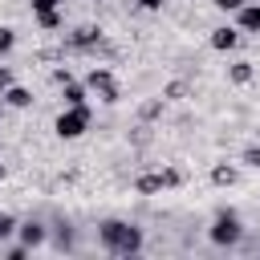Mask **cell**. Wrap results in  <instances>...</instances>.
<instances>
[{
  "mask_svg": "<svg viewBox=\"0 0 260 260\" xmlns=\"http://www.w3.org/2000/svg\"><path fill=\"white\" fill-rule=\"evenodd\" d=\"M98 240H102V248L114 252V256H134V252L142 248V232H138L134 223H122V219H106V223L98 228Z\"/></svg>",
  "mask_w": 260,
  "mask_h": 260,
  "instance_id": "6da1fadb",
  "label": "cell"
},
{
  "mask_svg": "<svg viewBox=\"0 0 260 260\" xmlns=\"http://www.w3.org/2000/svg\"><path fill=\"white\" fill-rule=\"evenodd\" d=\"M57 138H81L85 130H89V106H69V110H61V118H57Z\"/></svg>",
  "mask_w": 260,
  "mask_h": 260,
  "instance_id": "7a4b0ae2",
  "label": "cell"
},
{
  "mask_svg": "<svg viewBox=\"0 0 260 260\" xmlns=\"http://www.w3.org/2000/svg\"><path fill=\"white\" fill-rule=\"evenodd\" d=\"M240 236H244L240 215H236V211H219V215H215V223H211V240H215L219 248H236V244H240Z\"/></svg>",
  "mask_w": 260,
  "mask_h": 260,
  "instance_id": "3957f363",
  "label": "cell"
},
{
  "mask_svg": "<svg viewBox=\"0 0 260 260\" xmlns=\"http://www.w3.org/2000/svg\"><path fill=\"white\" fill-rule=\"evenodd\" d=\"M85 85H89L106 106H114V102H118V81H114V73H110V69L93 65V69H89V77H85Z\"/></svg>",
  "mask_w": 260,
  "mask_h": 260,
  "instance_id": "277c9868",
  "label": "cell"
},
{
  "mask_svg": "<svg viewBox=\"0 0 260 260\" xmlns=\"http://www.w3.org/2000/svg\"><path fill=\"white\" fill-rule=\"evenodd\" d=\"M240 45V28H211V49H219V53H232Z\"/></svg>",
  "mask_w": 260,
  "mask_h": 260,
  "instance_id": "5b68a950",
  "label": "cell"
},
{
  "mask_svg": "<svg viewBox=\"0 0 260 260\" xmlns=\"http://www.w3.org/2000/svg\"><path fill=\"white\" fill-rule=\"evenodd\" d=\"M236 20H240V32H260V4H240Z\"/></svg>",
  "mask_w": 260,
  "mask_h": 260,
  "instance_id": "8992f818",
  "label": "cell"
},
{
  "mask_svg": "<svg viewBox=\"0 0 260 260\" xmlns=\"http://www.w3.org/2000/svg\"><path fill=\"white\" fill-rule=\"evenodd\" d=\"M98 41H102L98 28H77V32L69 37V49H98Z\"/></svg>",
  "mask_w": 260,
  "mask_h": 260,
  "instance_id": "52a82bcc",
  "label": "cell"
},
{
  "mask_svg": "<svg viewBox=\"0 0 260 260\" xmlns=\"http://www.w3.org/2000/svg\"><path fill=\"white\" fill-rule=\"evenodd\" d=\"M162 187H167V183H162V171H158V175H138V183H134L138 195H158Z\"/></svg>",
  "mask_w": 260,
  "mask_h": 260,
  "instance_id": "ba28073f",
  "label": "cell"
},
{
  "mask_svg": "<svg viewBox=\"0 0 260 260\" xmlns=\"http://www.w3.org/2000/svg\"><path fill=\"white\" fill-rule=\"evenodd\" d=\"M20 240H24V248H37V244H45V228H41L37 219H28V223L20 228Z\"/></svg>",
  "mask_w": 260,
  "mask_h": 260,
  "instance_id": "9c48e42d",
  "label": "cell"
},
{
  "mask_svg": "<svg viewBox=\"0 0 260 260\" xmlns=\"http://www.w3.org/2000/svg\"><path fill=\"white\" fill-rule=\"evenodd\" d=\"M4 102H8V106H16V110H24V106L32 102V93H28V89H20V85H8V89H4Z\"/></svg>",
  "mask_w": 260,
  "mask_h": 260,
  "instance_id": "30bf717a",
  "label": "cell"
},
{
  "mask_svg": "<svg viewBox=\"0 0 260 260\" xmlns=\"http://www.w3.org/2000/svg\"><path fill=\"white\" fill-rule=\"evenodd\" d=\"M228 77H232L236 85H248V81H252V61H236V65L228 69Z\"/></svg>",
  "mask_w": 260,
  "mask_h": 260,
  "instance_id": "8fae6325",
  "label": "cell"
},
{
  "mask_svg": "<svg viewBox=\"0 0 260 260\" xmlns=\"http://www.w3.org/2000/svg\"><path fill=\"white\" fill-rule=\"evenodd\" d=\"M65 106H85V85L65 81Z\"/></svg>",
  "mask_w": 260,
  "mask_h": 260,
  "instance_id": "7c38bea8",
  "label": "cell"
},
{
  "mask_svg": "<svg viewBox=\"0 0 260 260\" xmlns=\"http://www.w3.org/2000/svg\"><path fill=\"white\" fill-rule=\"evenodd\" d=\"M211 183H215V187H232V183H236V167H223V162H219V167L211 171Z\"/></svg>",
  "mask_w": 260,
  "mask_h": 260,
  "instance_id": "4fadbf2b",
  "label": "cell"
},
{
  "mask_svg": "<svg viewBox=\"0 0 260 260\" xmlns=\"http://www.w3.org/2000/svg\"><path fill=\"white\" fill-rule=\"evenodd\" d=\"M37 20H41V28H57L61 24V12L53 8V12H37Z\"/></svg>",
  "mask_w": 260,
  "mask_h": 260,
  "instance_id": "5bb4252c",
  "label": "cell"
},
{
  "mask_svg": "<svg viewBox=\"0 0 260 260\" xmlns=\"http://www.w3.org/2000/svg\"><path fill=\"white\" fill-rule=\"evenodd\" d=\"M12 45H16V32H12V28H0V57L12 53Z\"/></svg>",
  "mask_w": 260,
  "mask_h": 260,
  "instance_id": "9a60e30c",
  "label": "cell"
},
{
  "mask_svg": "<svg viewBox=\"0 0 260 260\" xmlns=\"http://www.w3.org/2000/svg\"><path fill=\"white\" fill-rule=\"evenodd\" d=\"M12 232H16V219H12L8 211H0V240H4V236H12Z\"/></svg>",
  "mask_w": 260,
  "mask_h": 260,
  "instance_id": "2e32d148",
  "label": "cell"
},
{
  "mask_svg": "<svg viewBox=\"0 0 260 260\" xmlns=\"http://www.w3.org/2000/svg\"><path fill=\"white\" fill-rule=\"evenodd\" d=\"M28 4H32V12H53L61 0H28Z\"/></svg>",
  "mask_w": 260,
  "mask_h": 260,
  "instance_id": "e0dca14e",
  "label": "cell"
},
{
  "mask_svg": "<svg viewBox=\"0 0 260 260\" xmlns=\"http://www.w3.org/2000/svg\"><path fill=\"white\" fill-rule=\"evenodd\" d=\"M244 162H248V167H256V171H260V146H252V150H244Z\"/></svg>",
  "mask_w": 260,
  "mask_h": 260,
  "instance_id": "ac0fdd59",
  "label": "cell"
},
{
  "mask_svg": "<svg viewBox=\"0 0 260 260\" xmlns=\"http://www.w3.org/2000/svg\"><path fill=\"white\" fill-rule=\"evenodd\" d=\"M8 85H12V69H8V65H0V93H4Z\"/></svg>",
  "mask_w": 260,
  "mask_h": 260,
  "instance_id": "d6986e66",
  "label": "cell"
},
{
  "mask_svg": "<svg viewBox=\"0 0 260 260\" xmlns=\"http://www.w3.org/2000/svg\"><path fill=\"white\" fill-rule=\"evenodd\" d=\"M240 4H248V0H215V8H223V12H236Z\"/></svg>",
  "mask_w": 260,
  "mask_h": 260,
  "instance_id": "ffe728a7",
  "label": "cell"
},
{
  "mask_svg": "<svg viewBox=\"0 0 260 260\" xmlns=\"http://www.w3.org/2000/svg\"><path fill=\"white\" fill-rule=\"evenodd\" d=\"M167 0H138V8H146V12H158Z\"/></svg>",
  "mask_w": 260,
  "mask_h": 260,
  "instance_id": "44dd1931",
  "label": "cell"
},
{
  "mask_svg": "<svg viewBox=\"0 0 260 260\" xmlns=\"http://www.w3.org/2000/svg\"><path fill=\"white\" fill-rule=\"evenodd\" d=\"M53 81H57V85H65V81H73V73H69V69H57V73H53Z\"/></svg>",
  "mask_w": 260,
  "mask_h": 260,
  "instance_id": "7402d4cb",
  "label": "cell"
},
{
  "mask_svg": "<svg viewBox=\"0 0 260 260\" xmlns=\"http://www.w3.org/2000/svg\"><path fill=\"white\" fill-rule=\"evenodd\" d=\"M0 179H4V167H0Z\"/></svg>",
  "mask_w": 260,
  "mask_h": 260,
  "instance_id": "603a6c76",
  "label": "cell"
},
{
  "mask_svg": "<svg viewBox=\"0 0 260 260\" xmlns=\"http://www.w3.org/2000/svg\"><path fill=\"white\" fill-rule=\"evenodd\" d=\"M93 4H102V0H93Z\"/></svg>",
  "mask_w": 260,
  "mask_h": 260,
  "instance_id": "cb8c5ba5",
  "label": "cell"
}]
</instances>
